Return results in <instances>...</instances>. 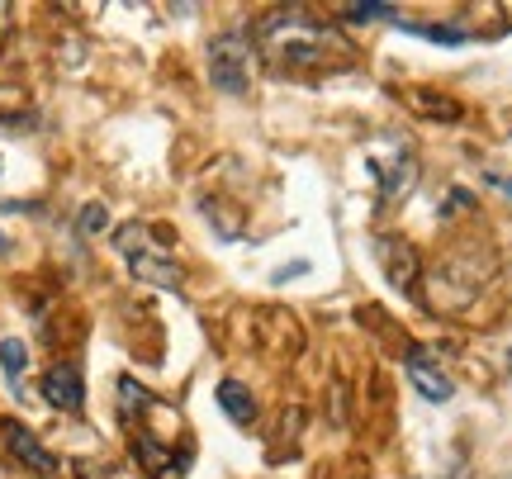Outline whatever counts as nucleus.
Segmentation results:
<instances>
[{
  "label": "nucleus",
  "mask_w": 512,
  "mask_h": 479,
  "mask_svg": "<svg viewBox=\"0 0 512 479\" xmlns=\"http://www.w3.org/2000/svg\"><path fill=\"white\" fill-rule=\"evenodd\" d=\"M489 181H494L498 190H503V195H508V200H512V176H489Z\"/></svg>",
  "instance_id": "nucleus-14"
},
{
  "label": "nucleus",
  "mask_w": 512,
  "mask_h": 479,
  "mask_svg": "<svg viewBox=\"0 0 512 479\" xmlns=\"http://www.w3.org/2000/svg\"><path fill=\"white\" fill-rule=\"evenodd\" d=\"M128 271H133L138 280H147V285H157V290H176V285L185 280L181 266H176V257H166L162 247H152V242L128 257Z\"/></svg>",
  "instance_id": "nucleus-7"
},
{
  "label": "nucleus",
  "mask_w": 512,
  "mask_h": 479,
  "mask_svg": "<svg viewBox=\"0 0 512 479\" xmlns=\"http://www.w3.org/2000/svg\"><path fill=\"white\" fill-rule=\"evenodd\" d=\"M219 408L228 413V423H238V427H252V423H256V399H252V389L238 385V380H223V385H219Z\"/></svg>",
  "instance_id": "nucleus-9"
},
{
  "label": "nucleus",
  "mask_w": 512,
  "mask_h": 479,
  "mask_svg": "<svg viewBox=\"0 0 512 479\" xmlns=\"http://www.w3.org/2000/svg\"><path fill=\"white\" fill-rule=\"evenodd\" d=\"M403 370H408V380H413V389H418L427 404H446L451 394H456V385H451V375L432 361V351L413 347L408 356H403Z\"/></svg>",
  "instance_id": "nucleus-3"
},
{
  "label": "nucleus",
  "mask_w": 512,
  "mask_h": 479,
  "mask_svg": "<svg viewBox=\"0 0 512 479\" xmlns=\"http://www.w3.org/2000/svg\"><path fill=\"white\" fill-rule=\"evenodd\" d=\"M133 456H138V465H143L152 479H181L185 465H190V456H176V446L157 442L143 427H138V437H133Z\"/></svg>",
  "instance_id": "nucleus-5"
},
{
  "label": "nucleus",
  "mask_w": 512,
  "mask_h": 479,
  "mask_svg": "<svg viewBox=\"0 0 512 479\" xmlns=\"http://www.w3.org/2000/svg\"><path fill=\"white\" fill-rule=\"evenodd\" d=\"M24 366H29V347L19 342V337H5L0 342V370H5V385H10V394H24Z\"/></svg>",
  "instance_id": "nucleus-10"
},
{
  "label": "nucleus",
  "mask_w": 512,
  "mask_h": 479,
  "mask_svg": "<svg viewBox=\"0 0 512 479\" xmlns=\"http://www.w3.org/2000/svg\"><path fill=\"white\" fill-rule=\"evenodd\" d=\"M342 19H347V24H375V19H384V24H399L403 10H399V5L366 0V5H342Z\"/></svg>",
  "instance_id": "nucleus-12"
},
{
  "label": "nucleus",
  "mask_w": 512,
  "mask_h": 479,
  "mask_svg": "<svg viewBox=\"0 0 512 479\" xmlns=\"http://www.w3.org/2000/svg\"><path fill=\"white\" fill-rule=\"evenodd\" d=\"M0 437H5V446H10V456H15V461H24L29 470H34V475H57V456L43 442H38V437L24 423L5 418V423H0Z\"/></svg>",
  "instance_id": "nucleus-4"
},
{
  "label": "nucleus",
  "mask_w": 512,
  "mask_h": 479,
  "mask_svg": "<svg viewBox=\"0 0 512 479\" xmlns=\"http://www.w3.org/2000/svg\"><path fill=\"white\" fill-rule=\"evenodd\" d=\"M0 38H5V5H0Z\"/></svg>",
  "instance_id": "nucleus-16"
},
{
  "label": "nucleus",
  "mask_w": 512,
  "mask_h": 479,
  "mask_svg": "<svg viewBox=\"0 0 512 479\" xmlns=\"http://www.w3.org/2000/svg\"><path fill=\"white\" fill-rule=\"evenodd\" d=\"M380 252H384V266H389V285H394V290H413V276H418L413 247L399 238H380Z\"/></svg>",
  "instance_id": "nucleus-8"
},
{
  "label": "nucleus",
  "mask_w": 512,
  "mask_h": 479,
  "mask_svg": "<svg viewBox=\"0 0 512 479\" xmlns=\"http://www.w3.org/2000/svg\"><path fill=\"white\" fill-rule=\"evenodd\" d=\"M5 252H10V238H5V233H0V257H5Z\"/></svg>",
  "instance_id": "nucleus-15"
},
{
  "label": "nucleus",
  "mask_w": 512,
  "mask_h": 479,
  "mask_svg": "<svg viewBox=\"0 0 512 479\" xmlns=\"http://www.w3.org/2000/svg\"><path fill=\"white\" fill-rule=\"evenodd\" d=\"M76 228H81L86 238H95V233H105V228H110V209L91 200L86 209H81V219H76Z\"/></svg>",
  "instance_id": "nucleus-13"
},
{
  "label": "nucleus",
  "mask_w": 512,
  "mask_h": 479,
  "mask_svg": "<svg viewBox=\"0 0 512 479\" xmlns=\"http://www.w3.org/2000/svg\"><path fill=\"white\" fill-rule=\"evenodd\" d=\"M256 72V43L247 29H228L209 43V81L223 95H242Z\"/></svg>",
  "instance_id": "nucleus-2"
},
{
  "label": "nucleus",
  "mask_w": 512,
  "mask_h": 479,
  "mask_svg": "<svg viewBox=\"0 0 512 479\" xmlns=\"http://www.w3.org/2000/svg\"><path fill=\"white\" fill-rule=\"evenodd\" d=\"M403 34L413 38H427V43H441V48H460V43H470V34L465 29H451V24H408V19H399Z\"/></svg>",
  "instance_id": "nucleus-11"
},
{
  "label": "nucleus",
  "mask_w": 512,
  "mask_h": 479,
  "mask_svg": "<svg viewBox=\"0 0 512 479\" xmlns=\"http://www.w3.org/2000/svg\"><path fill=\"white\" fill-rule=\"evenodd\" d=\"M252 43L271 57L275 67H323L332 53L347 48L328 24L309 19L304 10H275V15H266L256 24Z\"/></svg>",
  "instance_id": "nucleus-1"
},
{
  "label": "nucleus",
  "mask_w": 512,
  "mask_h": 479,
  "mask_svg": "<svg viewBox=\"0 0 512 479\" xmlns=\"http://www.w3.org/2000/svg\"><path fill=\"white\" fill-rule=\"evenodd\" d=\"M43 399L48 408H62V413H81L86 408V380H81V370L76 366H53L43 370Z\"/></svg>",
  "instance_id": "nucleus-6"
}]
</instances>
